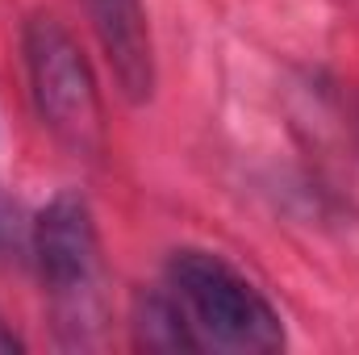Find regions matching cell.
I'll return each mask as SVG.
<instances>
[{
    "label": "cell",
    "mask_w": 359,
    "mask_h": 355,
    "mask_svg": "<svg viewBox=\"0 0 359 355\" xmlns=\"http://www.w3.org/2000/svg\"><path fill=\"white\" fill-rule=\"evenodd\" d=\"M88 13L117 92L130 105H147L155 92V42L142 0H88Z\"/></svg>",
    "instance_id": "obj_4"
},
{
    "label": "cell",
    "mask_w": 359,
    "mask_h": 355,
    "mask_svg": "<svg viewBox=\"0 0 359 355\" xmlns=\"http://www.w3.org/2000/svg\"><path fill=\"white\" fill-rule=\"evenodd\" d=\"M13 351H21V339L8 330V322L0 318V355H13Z\"/></svg>",
    "instance_id": "obj_5"
},
{
    "label": "cell",
    "mask_w": 359,
    "mask_h": 355,
    "mask_svg": "<svg viewBox=\"0 0 359 355\" xmlns=\"http://www.w3.org/2000/svg\"><path fill=\"white\" fill-rule=\"evenodd\" d=\"M192 351L271 355L284 351V322L271 301L213 251L184 247L168 260V288Z\"/></svg>",
    "instance_id": "obj_1"
},
{
    "label": "cell",
    "mask_w": 359,
    "mask_h": 355,
    "mask_svg": "<svg viewBox=\"0 0 359 355\" xmlns=\"http://www.w3.org/2000/svg\"><path fill=\"white\" fill-rule=\"evenodd\" d=\"M34 260L42 272L46 293L55 297V309L80 330L92 326L100 301V239L84 196L63 192L55 196L38 222H34Z\"/></svg>",
    "instance_id": "obj_3"
},
{
    "label": "cell",
    "mask_w": 359,
    "mask_h": 355,
    "mask_svg": "<svg viewBox=\"0 0 359 355\" xmlns=\"http://www.w3.org/2000/svg\"><path fill=\"white\" fill-rule=\"evenodd\" d=\"M25 72L42 126L50 138L72 155H100L104 151V105L88 59L72 29L38 13L25 21Z\"/></svg>",
    "instance_id": "obj_2"
}]
</instances>
